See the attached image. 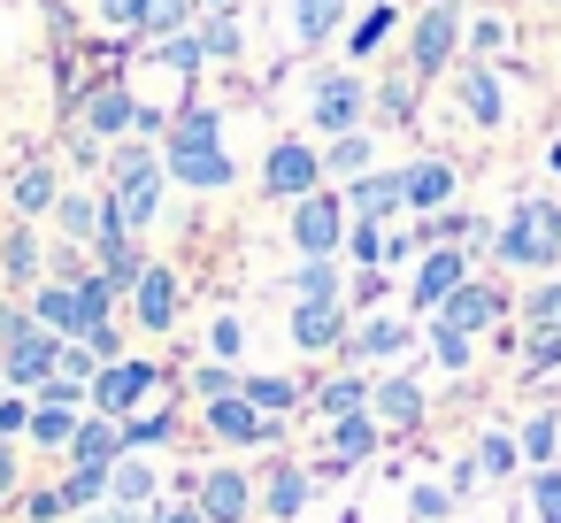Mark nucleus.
<instances>
[{"instance_id": "1", "label": "nucleus", "mask_w": 561, "mask_h": 523, "mask_svg": "<svg viewBox=\"0 0 561 523\" xmlns=\"http://www.w3.org/2000/svg\"><path fill=\"white\" fill-rule=\"evenodd\" d=\"M162 170L178 178V185H193V193H216V185H231V155L216 147V109H185L178 124H170V155H162Z\"/></svg>"}, {"instance_id": "2", "label": "nucleus", "mask_w": 561, "mask_h": 523, "mask_svg": "<svg viewBox=\"0 0 561 523\" xmlns=\"http://www.w3.org/2000/svg\"><path fill=\"white\" fill-rule=\"evenodd\" d=\"M108 300H116L108 277H62V285H39L32 316H39L47 331H62V339H85L93 323H108Z\"/></svg>"}, {"instance_id": "3", "label": "nucleus", "mask_w": 561, "mask_h": 523, "mask_svg": "<svg viewBox=\"0 0 561 523\" xmlns=\"http://www.w3.org/2000/svg\"><path fill=\"white\" fill-rule=\"evenodd\" d=\"M162 155L154 147H116V208H124V224L139 231V224H154V208H162Z\"/></svg>"}, {"instance_id": "4", "label": "nucleus", "mask_w": 561, "mask_h": 523, "mask_svg": "<svg viewBox=\"0 0 561 523\" xmlns=\"http://www.w3.org/2000/svg\"><path fill=\"white\" fill-rule=\"evenodd\" d=\"M553 254H561V208L523 201V216L500 231V262H553Z\"/></svg>"}, {"instance_id": "5", "label": "nucleus", "mask_w": 561, "mask_h": 523, "mask_svg": "<svg viewBox=\"0 0 561 523\" xmlns=\"http://www.w3.org/2000/svg\"><path fill=\"white\" fill-rule=\"evenodd\" d=\"M0 362H9V385H47V377H55V362H62V331L32 323L24 339L0 346Z\"/></svg>"}, {"instance_id": "6", "label": "nucleus", "mask_w": 561, "mask_h": 523, "mask_svg": "<svg viewBox=\"0 0 561 523\" xmlns=\"http://www.w3.org/2000/svg\"><path fill=\"white\" fill-rule=\"evenodd\" d=\"M316 185H323V155L300 147V139H285V147L270 155V170H262V193H277V201H300V193H316Z\"/></svg>"}, {"instance_id": "7", "label": "nucleus", "mask_w": 561, "mask_h": 523, "mask_svg": "<svg viewBox=\"0 0 561 523\" xmlns=\"http://www.w3.org/2000/svg\"><path fill=\"white\" fill-rule=\"evenodd\" d=\"M147 393H154V362H108V369L93 377V408H101V416H116V423H124Z\"/></svg>"}, {"instance_id": "8", "label": "nucleus", "mask_w": 561, "mask_h": 523, "mask_svg": "<svg viewBox=\"0 0 561 523\" xmlns=\"http://www.w3.org/2000/svg\"><path fill=\"white\" fill-rule=\"evenodd\" d=\"M293 247H300V254H331V247H339V193L316 185V193L293 201Z\"/></svg>"}, {"instance_id": "9", "label": "nucleus", "mask_w": 561, "mask_h": 523, "mask_svg": "<svg viewBox=\"0 0 561 523\" xmlns=\"http://www.w3.org/2000/svg\"><path fill=\"white\" fill-rule=\"evenodd\" d=\"M208 431L231 446H254V439H277V416H262L247 393H224V400H208Z\"/></svg>"}, {"instance_id": "10", "label": "nucleus", "mask_w": 561, "mask_h": 523, "mask_svg": "<svg viewBox=\"0 0 561 523\" xmlns=\"http://www.w3.org/2000/svg\"><path fill=\"white\" fill-rule=\"evenodd\" d=\"M124 462V423L116 416H78L70 431V469H116Z\"/></svg>"}, {"instance_id": "11", "label": "nucleus", "mask_w": 561, "mask_h": 523, "mask_svg": "<svg viewBox=\"0 0 561 523\" xmlns=\"http://www.w3.org/2000/svg\"><path fill=\"white\" fill-rule=\"evenodd\" d=\"M362 109H369V101H362V86H354V78H316V101H308L316 132H339V139H346V132L362 124Z\"/></svg>"}, {"instance_id": "12", "label": "nucleus", "mask_w": 561, "mask_h": 523, "mask_svg": "<svg viewBox=\"0 0 561 523\" xmlns=\"http://www.w3.org/2000/svg\"><path fill=\"white\" fill-rule=\"evenodd\" d=\"M454 47H461V16H454L446 0H438V9H423V16H415V70L431 78V70H438Z\"/></svg>"}, {"instance_id": "13", "label": "nucleus", "mask_w": 561, "mask_h": 523, "mask_svg": "<svg viewBox=\"0 0 561 523\" xmlns=\"http://www.w3.org/2000/svg\"><path fill=\"white\" fill-rule=\"evenodd\" d=\"M339 331H346V300H300V308H293V346H300V354L339 346Z\"/></svg>"}, {"instance_id": "14", "label": "nucleus", "mask_w": 561, "mask_h": 523, "mask_svg": "<svg viewBox=\"0 0 561 523\" xmlns=\"http://www.w3.org/2000/svg\"><path fill=\"white\" fill-rule=\"evenodd\" d=\"M438 323H446V331H484V323H500V293H492V285H469V277H461V285L446 293Z\"/></svg>"}, {"instance_id": "15", "label": "nucleus", "mask_w": 561, "mask_h": 523, "mask_svg": "<svg viewBox=\"0 0 561 523\" xmlns=\"http://www.w3.org/2000/svg\"><path fill=\"white\" fill-rule=\"evenodd\" d=\"M131 293H139V323H147V331H170V323H178V277H170V270H139Z\"/></svg>"}, {"instance_id": "16", "label": "nucleus", "mask_w": 561, "mask_h": 523, "mask_svg": "<svg viewBox=\"0 0 561 523\" xmlns=\"http://www.w3.org/2000/svg\"><path fill=\"white\" fill-rule=\"evenodd\" d=\"M201 515L208 523H239L247 515V477L239 469H208L201 477Z\"/></svg>"}, {"instance_id": "17", "label": "nucleus", "mask_w": 561, "mask_h": 523, "mask_svg": "<svg viewBox=\"0 0 561 523\" xmlns=\"http://www.w3.org/2000/svg\"><path fill=\"white\" fill-rule=\"evenodd\" d=\"M400 201H408V170H362L354 178V208L362 216H392Z\"/></svg>"}, {"instance_id": "18", "label": "nucleus", "mask_w": 561, "mask_h": 523, "mask_svg": "<svg viewBox=\"0 0 561 523\" xmlns=\"http://www.w3.org/2000/svg\"><path fill=\"white\" fill-rule=\"evenodd\" d=\"M369 416L392 423V431H408V423H423V393H415L408 377H385V385L369 393Z\"/></svg>"}, {"instance_id": "19", "label": "nucleus", "mask_w": 561, "mask_h": 523, "mask_svg": "<svg viewBox=\"0 0 561 523\" xmlns=\"http://www.w3.org/2000/svg\"><path fill=\"white\" fill-rule=\"evenodd\" d=\"M461 277H469V270H461V254H454V247H438V254L423 262V277H415V308H446V293H454Z\"/></svg>"}, {"instance_id": "20", "label": "nucleus", "mask_w": 561, "mask_h": 523, "mask_svg": "<svg viewBox=\"0 0 561 523\" xmlns=\"http://www.w3.org/2000/svg\"><path fill=\"white\" fill-rule=\"evenodd\" d=\"M85 124H93V132H131V124H139V101H131L124 86H101V93L85 101Z\"/></svg>"}, {"instance_id": "21", "label": "nucleus", "mask_w": 561, "mask_h": 523, "mask_svg": "<svg viewBox=\"0 0 561 523\" xmlns=\"http://www.w3.org/2000/svg\"><path fill=\"white\" fill-rule=\"evenodd\" d=\"M461 101H469L477 124H500V116H507V93L492 86V70H469V78H461Z\"/></svg>"}, {"instance_id": "22", "label": "nucleus", "mask_w": 561, "mask_h": 523, "mask_svg": "<svg viewBox=\"0 0 561 523\" xmlns=\"http://www.w3.org/2000/svg\"><path fill=\"white\" fill-rule=\"evenodd\" d=\"M55 201H62V185H55V170H47V162L16 170V208H24V216H39V208H55Z\"/></svg>"}, {"instance_id": "23", "label": "nucleus", "mask_w": 561, "mask_h": 523, "mask_svg": "<svg viewBox=\"0 0 561 523\" xmlns=\"http://www.w3.org/2000/svg\"><path fill=\"white\" fill-rule=\"evenodd\" d=\"M346 346H354L362 362H369V354H400V346H408V323H392V316H369V323H362Z\"/></svg>"}, {"instance_id": "24", "label": "nucleus", "mask_w": 561, "mask_h": 523, "mask_svg": "<svg viewBox=\"0 0 561 523\" xmlns=\"http://www.w3.org/2000/svg\"><path fill=\"white\" fill-rule=\"evenodd\" d=\"M331 446H339V462H362V454L377 446V416H369V408H354V416H339V431H331Z\"/></svg>"}, {"instance_id": "25", "label": "nucleus", "mask_w": 561, "mask_h": 523, "mask_svg": "<svg viewBox=\"0 0 561 523\" xmlns=\"http://www.w3.org/2000/svg\"><path fill=\"white\" fill-rule=\"evenodd\" d=\"M446 193H454V170H446V162H415V170H408V201H415V208H438Z\"/></svg>"}, {"instance_id": "26", "label": "nucleus", "mask_w": 561, "mask_h": 523, "mask_svg": "<svg viewBox=\"0 0 561 523\" xmlns=\"http://www.w3.org/2000/svg\"><path fill=\"white\" fill-rule=\"evenodd\" d=\"M55 216H62V231H70V247L101 231V201H93V193H62V201H55Z\"/></svg>"}, {"instance_id": "27", "label": "nucleus", "mask_w": 561, "mask_h": 523, "mask_svg": "<svg viewBox=\"0 0 561 523\" xmlns=\"http://www.w3.org/2000/svg\"><path fill=\"white\" fill-rule=\"evenodd\" d=\"M108 492H116L124 508H147V500H154V469H147V462H116V469H108Z\"/></svg>"}, {"instance_id": "28", "label": "nucleus", "mask_w": 561, "mask_h": 523, "mask_svg": "<svg viewBox=\"0 0 561 523\" xmlns=\"http://www.w3.org/2000/svg\"><path fill=\"white\" fill-rule=\"evenodd\" d=\"M300 500H308V469H293V462H285V469L270 477V515H277V523H293V515H300Z\"/></svg>"}, {"instance_id": "29", "label": "nucleus", "mask_w": 561, "mask_h": 523, "mask_svg": "<svg viewBox=\"0 0 561 523\" xmlns=\"http://www.w3.org/2000/svg\"><path fill=\"white\" fill-rule=\"evenodd\" d=\"M293 24H300L308 47H323V39L339 32V0H293Z\"/></svg>"}, {"instance_id": "30", "label": "nucleus", "mask_w": 561, "mask_h": 523, "mask_svg": "<svg viewBox=\"0 0 561 523\" xmlns=\"http://www.w3.org/2000/svg\"><path fill=\"white\" fill-rule=\"evenodd\" d=\"M239 393H247V400H254L262 416H285V408L300 400V385H293V377H247Z\"/></svg>"}, {"instance_id": "31", "label": "nucleus", "mask_w": 561, "mask_h": 523, "mask_svg": "<svg viewBox=\"0 0 561 523\" xmlns=\"http://www.w3.org/2000/svg\"><path fill=\"white\" fill-rule=\"evenodd\" d=\"M70 431H78L70 400H39V408H32V439H47V446H70Z\"/></svg>"}, {"instance_id": "32", "label": "nucleus", "mask_w": 561, "mask_h": 523, "mask_svg": "<svg viewBox=\"0 0 561 523\" xmlns=\"http://www.w3.org/2000/svg\"><path fill=\"white\" fill-rule=\"evenodd\" d=\"M316 408H323V416L339 423V416H354V408H369V385H362V377H339V385H323V393H316Z\"/></svg>"}, {"instance_id": "33", "label": "nucleus", "mask_w": 561, "mask_h": 523, "mask_svg": "<svg viewBox=\"0 0 561 523\" xmlns=\"http://www.w3.org/2000/svg\"><path fill=\"white\" fill-rule=\"evenodd\" d=\"M193 16V0H139V16H131V32H178Z\"/></svg>"}, {"instance_id": "34", "label": "nucleus", "mask_w": 561, "mask_h": 523, "mask_svg": "<svg viewBox=\"0 0 561 523\" xmlns=\"http://www.w3.org/2000/svg\"><path fill=\"white\" fill-rule=\"evenodd\" d=\"M415 78H423V70L385 78V124H415Z\"/></svg>"}, {"instance_id": "35", "label": "nucleus", "mask_w": 561, "mask_h": 523, "mask_svg": "<svg viewBox=\"0 0 561 523\" xmlns=\"http://www.w3.org/2000/svg\"><path fill=\"white\" fill-rule=\"evenodd\" d=\"M362 162H369V139H362V132H346V139L323 155V178H362Z\"/></svg>"}, {"instance_id": "36", "label": "nucleus", "mask_w": 561, "mask_h": 523, "mask_svg": "<svg viewBox=\"0 0 561 523\" xmlns=\"http://www.w3.org/2000/svg\"><path fill=\"white\" fill-rule=\"evenodd\" d=\"M515 462H523V446H515L507 431H484V446H477V469H484V477H507Z\"/></svg>"}, {"instance_id": "37", "label": "nucleus", "mask_w": 561, "mask_h": 523, "mask_svg": "<svg viewBox=\"0 0 561 523\" xmlns=\"http://www.w3.org/2000/svg\"><path fill=\"white\" fill-rule=\"evenodd\" d=\"M293 293H300V300H339V277H331V262H323V254H308V270L293 277Z\"/></svg>"}, {"instance_id": "38", "label": "nucleus", "mask_w": 561, "mask_h": 523, "mask_svg": "<svg viewBox=\"0 0 561 523\" xmlns=\"http://www.w3.org/2000/svg\"><path fill=\"white\" fill-rule=\"evenodd\" d=\"M101 492H108V469H70L62 477V508H93Z\"/></svg>"}, {"instance_id": "39", "label": "nucleus", "mask_w": 561, "mask_h": 523, "mask_svg": "<svg viewBox=\"0 0 561 523\" xmlns=\"http://www.w3.org/2000/svg\"><path fill=\"white\" fill-rule=\"evenodd\" d=\"M530 515L538 523H561V469H538L530 477Z\"/></svg>"}, {"instance_id": "40", "label": "nucleus", "mask_w": 561, "mask_h": 523, "mask_svg": "<svg viewBox=\"0 0 561 523\" xmlns=\"http://www.w3.org/2000/svg\"><path fill=\"white\" fill-rule=\"evenodd\" d=\"M385 39H392V9H385V0H377V9H369V16L354 24V55H377Z\"/></svg>"}, {"instance_id": "41", "label": "nucleus", "mask_w": 561, "mask_h": 523, "mask_svg": "<svg viewBox=\"0 0 561 523\" xmlns=\"http://www.w3.org/2000/svg\"><path fill=\"white\" fill-rule=\"evenodd\" d=\"M553 439H561V423H553V416H530V423H523V439H515V446H523V454H530V462H553Z\"/></svg>"}, {"instance_id": "42", "label": "nucleus", "mask_w": 561, "mask_h": 523, "mask_svg": "<svg viewBox=\"0 0 561 523\" xmlns=\"http://www.w3.org/2000/svg\"><path fill=\"white\" fill-rule=\"evenodd\" d=\"M0 262H9V277H32L39 270V239L32 231H9V254H0Z\"/></svg>"}, {"instance_id": "43", "label": "nucleus", "mask_w": 561, "mask_h": 523, "mask_svg": "<svg viewBox=\"0 0 561 523\" xmlns=\"http://www.w3.org/2000/svg\"><path fill=\"white\" fill-rule=\"evenodd\" d=\"M431 354H438V369H469V331H446V323H438Z\"/></svg>"}, {"instance_id": "44", "label": "nucleus", "mask_w": 561, "mask_h": 523, "mask_svg": "<svg viewBox=\"0 0 561 523\" xmlns=\"http://www.w3.org/2000/svg\"><path fill=\"white\" fill-rule=\"evenodd\" d=\"M354 254L385 270V231H377V216H362V224H354Z\"/></svg>"}, {"instance_id": "45", "label": "nucleus", "mask_w": 561, "mask_h": 523, "mask_svg": "<svg viewBox=\"0 0 561 523\" xmlns=\"http://www.w3.org/2000/svg\"><path fill=\"white\" fill-rule=\"evenodd\" d=\"M16 431H32V408L16 393H0V439H16Z\"/></svg>"}, {"instance_id": "46", "label": "nucleus", "mask_w": 561, "mask_h": 523, "mask_svg": "<svg viewBox=\"0 0 561 523\" xmlns=\"http://www.w3.org/2000/svg\"><path fill=\"white\" fill-rule=\"evenodd\" d=\"M201 55H224V62H231V55H239V32H231V24H208V32H201Z\"/></svg>"}, {"instance_id": "47", "label": "nucleus", "mask_w": 561, "mask_h": 523, "mask_svg": "<svg viewBox=\"0 0 561 523\" xmlns=\"http://www.w3.org/2000/svg\"><path fill=\"white\" fill-rule=\"evenodd\" d=\"M469 47H477V55H500V47H507V24H492V16L469 24Z\"/></svg>"}, {"instance_id": "48", "label": "nucleus", "mask_w": 561, "mask_h": 523, "mask_svg": "<svg viewBox=\"0 0 561 523\" xmlns=\"http://www.w3.org/2000/svg\"><path fill=\"white\" fill-rule=\"evenodd\" d=\"M162 62H170V70H201V39H170Z\"/></svg>"}, {"instance_id": "49", "label": "nucleus", "mask_w": 561, "mask_h": 523, "mask_svg": "<svg viewBox=\"0 0 561 523\" xmlns=\"http://www.w3.org/2000/svg\"><path fill=\"white\" fill-rule=\"evenodd\" d=\"M32 323H39V316H32V308H0V346H9V339H24V331H32Z\"/></svg>"}, {"instance_id": "50", "label": "nucleus", "mask_w": 561, "mask_h": 523, "mask_svg": "<svg viewBox=\"0 0 561 523\" xmlns=\"http://www.w3.org/2000/svg\"><path fill=\"white\" fill-rule=\"evenodd\" d=\"M24 508H32V523H55V515H62V485H55V492H32Z\"/></svg>"}, {"instance_id": "51", "label": "nucleus", "mask_w": 561, "mask_h": 523, "mask_svg": "<svg viewBox=\"0 0 561 523\" xmlns=\"http://www.w3.org/2000/svg\"><path fill=\"white\" fill-rule=\"evenodd\" d=\"M208 339H216V354H224V362H231V354H239V346H247V339H239V323H231V316H224V323H216V331H208Z\"/></svg>"}, {"instance_id": "52", "label": "nucleus", "mask_w": 561, "mask_h": 523, "mask_svg": "<svg viewBox=\"0 0 561 523\" xmlns=\"http://www.w3.org/2000/svg\"><path fill=\"white\" fill-rule=\"evenodd\" d=\"M193 385H201L208 400H224V393H231V369H193Z\"/></svg>"}, {"instance_id": "53", "label": "nucleus", "mask_w": 561, "mask_h": 523, "mask_svg": "<svg viewBox=\"0 0 561 523\" xmlns=\"http://www.w3.org/2000/svg\"><path fill=\"white\" fill-rule=\"evenodd\" d=\"M147 523H208V515H201V500H185V508H154Z\"/></svg>"}, {"instance_id": "54", "label": "nucleus", "mask_w": 561, "mask_h": 523, "mask_svg": "<svg viewBox=\"0 0 561 523\" xmlns=\"http://www.w3.org/2000/svg\"><path fill=\"white\" fill-rule=\"evenodd\" d=\"M377 293H385V277H377V262H369V277H362V285H354V293H346V300H354V308H369V300H377Z\"/></svg>"}, {"instance_id": "55", "label": "nucleus", "mask_w": 561, "mask_h": 523, "mask_svg": "<svg viewBox=\"0 0 561 523\" xmlns=\"http://www.w3.org/2000/svg\"><path fill=\"white\" fill-rule=\"evenodd\" d=\"M16 492V454H9V439H0V500Z\"/></svg>"}, {"instance_id": "56", "label": "nucleus", "mask_w": 561, "mask_h": 523, "mask_svg": "<svg viewBox=\"0 0 561 523\" xmlns=\"http://www.w3.org/2000/svg\"><path fill=\"white\" fill-rule=\"evenodd\" d=\"M101 16H108V24H131V16H139V0H101Z\"/></svg>"}, {"instance_id": "57", "label": "nucleus", "mask_w": 561, "mask_h": 523, "mask_svg": "<svg viewBox=\"0 0 561 523\" xmlns=\"http://www.w3.org/2000/svg\"><path fill=\"white\" fill-rule=\"evenodd\" d=\"M0 393H9V385H0Z\"/></svg>"}]
</instances>
